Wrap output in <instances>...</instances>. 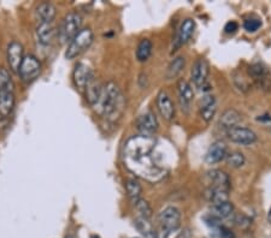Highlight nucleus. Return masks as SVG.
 <instances>
[{
  "mask_svg": "<svg viewBox=\"0 0 271 238\" xmlns=\"http://www.w3.org/2000/svg\"><path fill=\"white\" fill-rule=\"evenodd\" d=\"M199 112L200 117H202L205 121H211L216 116L217 112V101H216L215 95H212L211 93H204L202 100H200V106H199Z\"/></svg>",
  "mask_w": 271,
  "mask_h": 238,
  "instance_id": "nucleus-11",
  "label": "nucleus"
},
{
  "mask_svg": "<svg viewBox=\"0 0 271 238\" xmlns=\"http://www.w3.org/2000/svg\"><path fill=\"white\" fill-rule=\"evenodd\" d=\"M101 92H103V86H101L100 82H99L97 78L93 77L92 80H90V82L87 84V87H86L87 101H88L90 105L94 106L95 104L98 103L99 99H100Z\"/></svg>",
  "mask_w": 271,
  "mask_h": 238,
  "instance_id": "nucleus-22",
  "label": "nucleus"
},
{
  "mask_svg": "<svg viewBox=\"0 0 271 238\" xmlns=\"http://www.w3.org/2000/svg\"><path fill=\"white\" fill-rule=\"evenodd\" d=\"M234 213V206L230 201L218 203V205H212L211 207V216L217 218V219L222 220L227 218L232 217Z\"/></svg>",
  "mask_w": 271,
  "mask_h": 238,
  "instance_id": "nucleus-23",
  "label": "nucleus"
},
{
  "mask_svg": "<svg viewBox=\"0 0 271 238\" xmlns=\"http://www.w3.org/2000/svg\"><path fill=\"white\" fill-rule=\"evenodd\" d=\"M214 230L216 231V234L218 235L220 238H234V234L222 224H218L217 226H215Z\"/></svg>",
  "mask_w": 271,
  "mask_h": 238,
  "instance_id": "nucleus-33",
  "label": "nucleus"
},
{
  "mask_svg": "<svg viewBox=\"0 0 271 238\" xmlns=\"http://www.w3.org/2000/svg\"><path fill=\"white\" fill-rule=\"evenodd\" d=\"M136 127L142 135L145 136H152L154 132H157L159 127L158 119L153 112L147 111L142 113L141 116L136 120Z\"/></svg>",
  "mask_w": 271,
  "mask_h": 238,
  "instance_id": "nucleus-10",
  "label": "nucleus"
},
{
  "mask_svg": "<svg viewBox=\"0 0 271 238\" xmlns=\"http://www.w3.org/2000/svg\"><path fill=\"white\" fill-rule=\"evenodd\" d=\"M93 37H94V35H93V31L89 28L81 29L80 33L69 42L65 52L66 59H75L80 54H82L92 45Z\"/></svg>",
  "mask_w": 271,
  "mask_h": 238,
  "instance_id": "nucleus-4",
  "label": "nucleus"
},
{
  "mask_svg": "<svg viewBox=\"0 0 271 238\" xmlns=\"http://www.w3.org/2000/svg\"><path fill=\"white\" fill-rule=\"evenodd\" d=\"M36 36L42 45L51 43L54 36V28L52 23H39L36 28Z\"/></svg>",
  "mask_w": 271,
  "mask_h": 238,
  "instance_id": "nucleus-24",
  "label": "nucleus"
},
{
  "mask_svg": "<svg viewBox=\"0 0 271 238\" xmlns=\"http://www.w3.org/2000/svg\"><path fill=\"white\" fill-rule=\"evenodd\" d=\"M227 154H228V149H227L226 143L222 141H216L209 147L205 154V161L210 165L217 164V162L226 159Z\"/></svg>",
  "mask_w": 271,
  "mask_h": 238,
  "instance_id": "nucleus-15",
  "label": "nucleus"
},
{
  "mask_svg": "<svg viewBox=\"0 0 271 238\" xmlns=\"http://www.w3.org/2000/svg\"><path fill=\"white\" fill-rule=\"evenodd\" d=\"M23 46L19 42L12 41L7 47V63L11 71L18 72L23 62Z\"/></svg>",
  "mask_w": 271,
  "mask_h": 238,
  "instance_id": "nucleus-14",
  "label": "nucleus"
},
{
  "mask_svg": "<svg viewBox=\"0 0 271 238\" xmlns=\"http://www.w3.org/2000/svg\"><path fill=\"white\" fill-rule=\"evenodd\" d=\"M239 24L235 21H230L226 24V27H224V31H226L227 34H234L235 31L238 30Z\"/></svg>",
  "mask_w": 271,
  "mask_h": 238,
  "instance_id": "nucleus-34",
  "label": "nucleus"
},
{
  "mask_svg": "<svg viewBox=\"0 0 271 238\" xmlns=\"http://www.w3.org/2000/svg\"><path fill=\"white\" fill-rule=\"evenodd\" d=\"M259 121H262V123L268 124V125H270L271 127V117L270 116H262V117L258 118Z\"/></svg>",
  "mask_w": 271,
  "mask_h": 238,
  "instance_id": "nucleus-35",
  "label": "nucleus"
},
{
  "mask_svg": "<svg viewBox=\"0 0 271 238\" xmlns=\"http://www.w3.org/2000/svg\"><path fill=\"white\" fill-rule=\"evenodd\" d=\"M250 75L253 77L255 82L258 84L262 88H268L270 83L269 72H268L267 68L262 65V64L256 63L252 66H250Z\"/></svg>",
  "mask_w": 271,
  "mask_h": 238,
  "instance_id": "nucleus-20",
  "label": "nucleus"
},
{
  "mask_svg": "<svg viewBox=\"0 0 271 238\" xmlns=\"http://www.w3.org/2000/svg\"><path fill=\"white\" fill-rule=\"evenodd\" d=\"M135 226L140 231V234H141L145 238H156L157 234L156 231L153 230V226L150 223V219L138 217L135 220Z\"/></svg>",
  "mask_w": 271,
  "mask_h": 238,
  "instance_id": "nucleus-28",
  "label": "nucleus"
},
{
  "mask_svg": "<svg viewBox=\"0 0 271 238\" xmlns=\"http://www.w3.org/2000/svg\"><path fill=\"white\" fill-rule=\"evenodd\" d=\"M210 182V188H217V189H223L229 191L230 189V178L226 172L222 170H211L206 173Z\"/></svg>",
  "mask_w": 271,
  "mask_h": 238,
  "instance_id": "nucleus-17",
  "label": "nucleus"
},
{
  "mask_svg": "<svg viewBox=\"0 0 271 238\" xmlns=\"http://www.w3.org/2000/svg\"><path fill=\"white\" fill-rule=\"evenodd\" d=\"M209 72L210 66L205 58H199V59L195 60L193 66H192L191 78L195 88H198L199 91H204V93H205V86L208 83Z\"/></svg>",
  "mask_w": 271,
  "mask_h": 238,
  "instance_id": "nucleus-6",
  "label": "nucleus"
},
{
  "mask_svg": "<svg viewBox=\"0 0 271 238\" xmlns=\"http://www.w3.org/2000/svg\"><path fill=\"white\" fill-rule=\"evenodd\" d=\"M177 97H179V104L182 112L188 115L194 100V91L188 81H179V83H177Z\"/></svg>",
  "mask_w": 271,
  "mask_h": 238,
  "instance_id": "nucleus-9",
  "label": "nucleus"
},
{
  "mask_svg": "<svg viewBox=\"0 0 271 238\" xmlns=\"http://www.w3.org/2000/svg\"><path fill=\"white\" fill-rule=\"evenodd\" d=\"M56 7L51 2H42L36 7L35 14H36L37 21L40 23H52L56 17Z\"/></svg>",
  "mask_w": 271,
  "mask_h": 238,
  "instance_id": "nucleus-21",
  "label": "nucleus"
},
{
  "mask_svg": "<svg viewBox=\"0 0 271 238\" xmlns=\"http://www.w3.org/2000/svg\"><path fill=\"white\" fill-rule=\"evenodd\" d=\"M156 143L152 136L140 135L130 138L124 147V161L128 168L150 182L160 181L167 172L154 159Z\"/></svg>",
  "mask_w": 271,
  "mask_h": 238,
  "instance_id": "nucleus-1",
  "label": "nucleus"
},
{
  "mask_svg": "<svg viewBox=\"0 0 271 238\" xmlns=\"http://www.w3.org/2000/svg\"><path fill=\"white\" fill-rule=\"evenodd\" d=\"M158 223L163 234L169 235L176 231L181 224V212L177 207L168 206L158 214Z\"/></svg>",
  "mask_w": 271,
  "mask_h": 238,
  "instance_id": "nucleus-5",
  "label": "nucleus"
},
{
  "mask_svg": "<svg viewBox=\"0 0 271 238\" xmlns=\"http://www.w3.org/2000/svg\"><path fill=\"white\" fill-rule=\"evenodd\" d=\"M240 121H241L240 113H239L237 110L229 109L222 113L220 120H218V125L226 130V131H228V130L233 129V127L239 126Z\"/></svg>",
  "mask_w": 271,
  "mask_h": 238,
  "instance_id": "nucleus-19",
  "label": "nucleus"
},
{
  "mask_svg": "<svg viewBox=\"0 0 271 238\" xmlns=\"http://www.w3.org/2000/svg\"><path fill=\"white\" fill-rule=\"evenodd\" d=\"M186 65V59L185 57H176L174 58V60L169 64L168 70H167V80H173V78H176L182 72L183 69H185Z\"/></svg>",
  "mask_w": 271,
  "mask_h": 238,
  "instance_id": "nucleus-27",
  "label": "nucleus"
},
{
  "mask_svg": "<svg viewBox=\"0 0 271 238\" xmlns=\"http://www.w3.org/2000/svg\"><path fill=\"white\" fill-rule=\"evenodd\" d=\"M205 197L212 205H218V203L229 201V191L209 187L205 191Z\"/></svg>",
  "mask_w": 271,
  "mask_h": 238,
  "instance_id": "nucleus-25",
  "label": "nucleus"
},
{
  "mask_svg": "<svg viewBox=\"0 0 271 238\" xmlns=\"http://www.w3.org/2000/svg\"><path fill=\"white\" fill-rule=\"evenodd\" d=\"M125 189H127L128 197H129L130 201H132L134 205L141 199V185H140L139 182L135 181V179H128V181L125 182Z\"/></svg>",
  "mask_w": 271,
  "mask_h": 238,
  "instance_id": "nucleus-29",
  "label": "nucleus"
},
{
  "mask_svg": "<svg viewBox=\"0 0 271 238\" xmlns=\"http://www.w3.org/2000/svg\"><path fill=\"white\" fill-rule=\"evenodd\" d=\"M135 207H136V211H138V214H139L138 217L150 219L151 216H152V210H151L148 202L145 201V200L140 199L139 201L135 203Z\"/></svg>",
  "mask_w": 271,
  "mask_h": 238,
  "instance_id": "nucleus-31",
  "label": "nucleus"
},
{
  "mask_svg": "<svg viewBox=\"0 0 271 238\" xmlns=\"http://www.w3.org/2000/svg\"><path fill=\"white\" fill-rule=\"evenodd\" d=\"M41 71V64L39 59L33 54H27L23 58V62L19 68L18 74L24 82H31L35 78L39 76Z\"/></svg>",
  "mask_w": 271,
  "mask_h": 238,
  "instance_id": "nucleus-7",
  "label": "nucleus"
},
{
  "mask_svg": "<svg viewBox=\"0 0 271 238\" xmlns=\"http://www.w3.org/2000/svg\"><path fill=\"white\" fill-rule=\"evenodd\" d=\"M16 97H14V87L0 89V116L4 118L8 117L13 111Z\"/></svg>",
  "mask_w": 271,
  "mask_h": 238,
  "instance_id": "nucleus-12",
  "label": "nucleus"
},
{
  "mask_svg": "<svg viewBox=\"0 0 271 238\" xmlns=\"http://www.w3.org/2000/svg\"><path fill=\"white\" fill-rule=\"evenodd\" d=\"M261 27H262V22L256 18L246 19L244 23V28L246 29V31H249V33H256V31H257Z\"/></svg>",
  "mask_w": 271,
  "mask_h": 238,
  "instance_id": "nucleus-32",
  "label": "nucleus"
},
{
  "mask_svg": "<svg viewBox=\"0 0 271 238\" xmlns=\"http://www.w3.org/2000/svg\"><path fill=\"white\" fill-rule=\"evenodd\" d=\"M94 77L92 69L83 63H78L74 70V82L78 89H84Z\"/></svg>",
  "mask_w": 271,
  "mask_h": 238,
  "instance_id": "nucleus-18",
  "label": "nucleus"
},
{
  "mask_svg": "<svg viewBox=\"0 0 271 238\" xmlns=\"http://www.w3.org/2000/svg\"><path fill=\"white\" fill-rule=\"evenodd\" d=\"M194 30H195L194 19H192V18L183 19L179 28V31H177L176 39H175V46H174L175 49L180 48L181 46L186 45V43L191 40Z\"/></svg>",
  "mask_w": 271,
  "mask_h": 238,
  "instance_id": "nucleus-13",
  "label": "nucleus"
},
{
  "mask_svg": "<svg viewBox=\"0 0 271 238\" xmlns=\"http://www.w3.org/2000/svg\"><path fill=\"white\" fill-rule=\"evenodd\" d=\"M227 136L234 143L241 144V146H251L257 141V133L253 130L245 126H237L233 127L227 131Z\"/></svg>",
  "mask_w": 271,
  "mask_h": 238,
  "instance_id": "nucleus-8",
  "label": "nucleus"
},
{
  "mask_svg": "<svg viewBox=\"0 0 271 238\" xmlns=\"http://www.w3.org/2000/svg\"><path fill=\"white\" fill-rule=\"evenodd\" d=\"M81 25H82V17L78 12H70L64 17L59 30H58V37L60 42H70L75 36L80 33Z\"/></svg>",
  "mask_w": 271,
  "mask_h": 238,
  "instance_id": "nucleus-3",
  "label": "nucleus"
},
{
  "mask_svg": "<svg viewBox=\"0 0 271 238\" xmlns=\"http://www.w3.org/2000/svg\"><path fill=\"white\" fill-rule=\"evenodd\" d=\"M157 107H158L160 115L167 120H171L175 116V107L170 97L167 92L160 91L157 95Z\"/></svg>",
  "mask_w": 271,
  "mask_h": 238,
  "instance_id": "nucleus-16",
  "label": "nucleus"
},
{
  "mask_svg": "<svg viewBox=\"0 0 271 238\" xmlns=\"http://www.w3.org/2000/svg\"><path fill=\"white\" fill-rule=\"evenodd\" d=\"M226 160L228 162V165L233 168H240L243 167L246 162V159H245V155L241 152H232L229 154H227Z\"/></svg>",
  "mask_w": 271,
  "mask_h": 238,
  "instance_id": "nucleus-30",
  "label": "nucleus"
},
{
  "mask_svg": "<svg viewBox=\"0 0 271 238\" xmlns=\"http://www.w3.org/2000/svg\"><path fill=\"white\" fill-rule=\"evenodd\" d=\"M268 218H269V222L271 223V210H270V212H269V217H268Z\"/></svg>",
  "mask_w": 271,
  "mask_h": 238,
  "instance_id": "nucleus-36",
  "label": "nucleus"
},
{
  "mask_svg": "<svg viewBox=\"0 0 271 238\" xmlns=\"http://www.w3.org/2000/svg\"><path fill=\"white\" fill-rule=\"evenodd\" d=\"M153 45L151 42V40L148 39H142L141 41L139 42L138 47H136V59L140 63L147 62L148 58L152 54Z\"/></svg>",
  "mask_w": 271,
  "mask_h": 238,
  "instance_id": "nucleus-26",
  "label": "nucleus"
},
{
  "mask_svg": "<svg viewBox=\"0 0 271 238\" xmlns=\"http://www.w3.org/2000/svg\"><path fill=\"white\" fill-rule=\"evenodd\" d=\"M94 109L101 117L112 123L121 118L125 109V99L117 84L115 82L105 84L100 99L94 105Z\"/></svg>",
  "mask_w": 271,
  "mask_h": 238,
  "instance_id": "nucleus-2",
  "label": "nucleus"
}]
</instances>
